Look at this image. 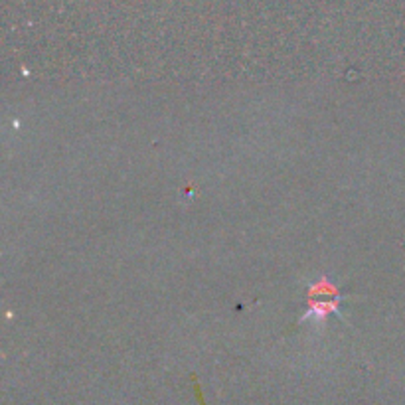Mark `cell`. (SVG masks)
Listing matches in <instances>:
<instances>
[{
    "label": "cell",
    "instance_id": "6da1fadb",
    "mask_svg": "<svg viewBox=\"0 0 405 405\" xmlns=\"http://www.w3.org/2000/svg\"><path fill=\"white\" fill-rule=\"evenodd\" d=\"M309 301H311V309L307 311V314L302 316L301 320H307V318L322 320V318H327L328 314L338 313L342 295L327 277H322V279L314 281L311 288H309Z\"/></svg>",
    "mask_w": 405,
    "mask_h": 405
}]
</instances>
